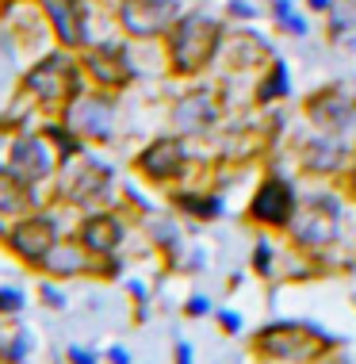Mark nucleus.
<instances>
[{"mask_svg": "<svg viewBox=\"0 0 356 364\" xmlns=\"http://www.w3.org/2000/svg\"><path fill=\"white\" fill-rule=\"evenodd\" d=\"M333 184H338V192L345 196V203H356V157H352V165H349V169H345Z\"/></svg>", "mask_w": 356, "mask_h": 364, "instance_id": "37", "label": "nucleus"}, {"mask_svg": "<svg viewBox=\"0 0 356 364\" xmlns=\"http://www.w3.org/2000/svg\"><path fill=\"white\" fill-rule=\"evenodd\" d=\"M62 223H58V215L50 208H35L27 215H19L4 226V234H0V245H4V253L12 261H19L27 272H38V264L43 257L54 250V242L62 238Z\"/></svg>", "mask_w": 356, "mask_h": 364, "instance_id": "10", "label": "nucleus"}, {"mask_svg": "<svg viewBox=\"0 0 356 364\" xmlns=\"http://www.w3.org/2000/svg\"><path fill=\"white\" fill-rule=\"evenodd\" d=\"M249 272L261 280H280V253H276L269 234H257V242L249 250Z\"/></svg>", "mask_w": 356, "mask_h": 364, "instance_id": "28", "label": "nucleus"}, {"mask_svg": "<svg viewBox=\"0 0 356 364\" xmlns=\"http://www.w3.org/2000/svg\"><path fill=\"white\" fill-rule=\"evenodd\" d=\"M272 43L264 38L261 31H253L249 23H234L226 31V43H222V54L219 62L226 65V73H261L264 65L272 62Z\"/></svg>", "mask_w": 356, "mask_h": 364, "instance_id": "18", "label": "nucleus"}, {"mask_svg": "<svg viewBox=\"0 0 356 364\" xmlns=\"http://www.w3.org/2000/svg\"><path fill=\"white\" fill-rule=\"evenodd\" d=\"M142 230H146L150 250L165 261V269H173V272L180 269L188 245H184V234H180V226H176L173 211H150V215L142 219Z\"/></svg>", "mask_w": 356, "mask_h": 364, "instance_id": "21", "label": "nucleus"}, {"mask_svg": "<svg viewBox=\"0 0 356 364\" xmlns=\"http://www.w3.org/2000/svg\"><path fill=\"white\" fill-rule=\"evenodd\" d=\"M207 314H215L211 295H188L184 299V318H207Z\"/></svg>", "mask_w": 356, "mask_h": 364, "instance_id": "33", "label": "nucleus"}, {"mask_svg": "<svg viewBox=\"0 0 356 364\" xmlns=\"http://www.w3.org/2000/svg\"><path fill=\"white\" fill-rule=\"evenodd\" d=\"M131 215L123 208H115V203H107V208H92V211H81V219L73 223V238L85 245L92 257H115V253H123L126 238H131Z\"/></svg>", "mask_w": 356, "mask_h": 364, "instance_id": "16", "label": "nucleus"}, {"mask_svg": "<svg viewBox=\"0 0 356 364\" xmlns=\"http://www.w3.org/2000/svg\"><path fill=\"white\" fill-rule=\"evenodd\" d=\"M126 295H131V303H134V318H146V303H150V288H146L142 280H126Z\"/></svg>", "mask_w": 356, "mask_h": 364, "instance_id": "34", "label": "nucleus"}, {"mask_svg": "<svg viewBox=\"0 0 356 364\" xmlns=\"http://www.w3.org/2000/svg\"><path fill=\"white\" fill-rule=\"evenodd\" d=\"M333 349H345V341L306 318H272L249 333V353L261 364H314Z\"/></svg>", "mask_w": 356, "mask_h": 364, "instance_id": "2", "label": "nucleus"}, {"mask_svg": "<svg viewBox=\"0 0 356 364\" xmlns=\"http://www.w3.org/2000/svg\"><path fill=\"white\" fill-rule=\"evenodd\" d=\"M104 360L107 364H131V353H126L123 346H107L104 349Z\"/></svg>", "mask_w": 356, "mask_h": 364, "instance_id": "40", "label": "nucleus"}, {"mask_svg": "<svg viewBox=\"0 0 356 364\" xmlns=\"http://www.w3.org/2000/svg\"><path fill=\"white\" fill-rule=\"evenodd\" d=\"M192 165H195V154L188 146L184 134H153L150 142L142 146L134 157H131V173L138 176L142 184H153V188H176L192 176Z\"/></svg>", "mask_w": 356, "mask_h": 364, "instance_id": "7", "label": "nucleus"}, {"mask_svg": "<svg viewBox=\"0 0 356 364\" xmlns=\"http://www.w3.org/2000/svg\"><path fill=\"white\" fill-rule=\"evenodd\" d=\"M100 360H104V353L88 349V346H69L65 349V364H100Z\"/></svg>", "mask_w": 356, "mask_h": 364, "instance_id": "36", "label": "nucleus"}, {"mask_svg": "<svg viewBox=\"0 0 356 364\" xmlns=\"http://www.w3.org/2000/svg\"><path fill=\"white\" fill-rule=\"evenodd\" d=\"M92 269H96V257L85 250L81 242L73 238V234H62V238L54 242V250L43 257V264H38V277H50L58 284L65 280H92Z\"/></svg>", "mask_w": 356, "mask_h": 364, "instance_id": "19", "label": "nucleus"}, {"mask_svg": "<svg viewBox=\"0 0 356 364\" xmlns=\"http://www.w3.org/2000/svg\"><path fill=\"white\" fill-rule=\"evenodd\" d=\"M314 364H356V360H352L345 349H333V353H325V357H318Z\"/></svg>", "mask_w": 356, "mask_h": 364, "instance_id": "41", "label": "nucleus"}, {"mask_svg": "<svg viewBox=\"0 0 356 364\" xmlns=\"http://www.w3.org/2000/svg\"><path fill=\"white\" fill-rule=\"evenodd\" d=\"M27 307V291L19 284H0V318H19Z\"/></svg>", "mask_w": 356, "mask_h": 364, "instance_id": "29", "label": "nucleus"}, {"mask_svg": "<svg viewBox=\"0 0 356 364\" xmlns=\"http://www.w3.org/2000/svg\"><path fill=\"white\" fill-rule=\"evenodd\" d=\"M88 81L81 73V62H77L73 50H43L19 73V85H16V100L38 107L43 115H62V107L81 92Z\"/></svg>", "mask_w": 356, "mask_h": 364, "instance_id": "3", "label": "nucleus"}, {"mask_svg": "<svg viewBox=\"0 0 356 364\" xmlns=\"http://www.w3.org/2000/svg\"><path fill=\"white\" fill-rule=\"evenodd\" d=\"M38 131H43V139L50 142V150L58 154V161H62V165L73 161V157H81V154H88V142L62 119V115H46V119L38 123Z\"/></svg>", "mask_w": 356, "mask_h": 364, "instance_id": "24", "label": "nucleus"}, {"mask_svg": "<svg viewBox=\"0 0 356 364\" xmlns=\"http://www.w3.org/2000/svg\"><path fill=\"white\" fill-rule=\"evenodd\" d=\"M288 96H291V65H288V58L272 54V62L253 77L249 104H253V107H261V112H272V107H276V104H284Z\"/></svg>", "mask_w": 356, "mask_h": 364, "instance_id": "22", "label": "nucleus"}, {"mask_svg": "<svg viewBox=\"0 0 356 364\" xmlns=\"http://www.w3.org/2000/svg\"><path fill=\"white\" fill-rule=\"evenodd\" d=\"M38 12L46 19V31H50L54 46L62 50H81L85 43H92V31H88V0H38Z\"/></svg>", "mask_w": 356, "mask_h": 364, "instance_id": "17", "label": "nucleus"}, {"mask_svg": "<svg viewBox=\"0 0 356 364\" xmlns=\"http://www.w3.org/2000/svg\"><path fill=\"white\" fill-rule=\"evenodd\" d=\"M38 303H43L46 311H65V307H69V299H65L62 284L50 280V277H43V280H38Z\"/></svg>", "mask_w": 356, "mask_h": 364, "instance_id": "30", "label": "nucleus"}, {"mask_svg": "<svg viewBox=\"0 0 356 364\" xmlns=\"http://www.w3.org/2000/svg\"><path fill=\"white\" fill-rule=\"evenodd\" d=\"M356 157V142L341 139V134H322V131H311L303 139H295L291 146V161L299 176H311V181H325L333 184L338 176L352 165Z\"/></svg>", "mask_w": 356, "mask_h": 364, "instance_id": "13", "label": "nucleus"}, {"mask_svg": "<svg viewBox=\"0 0 356 364\" xmlns=\"http://www.w3.org/2000/svg\"><path fill=\"white\" fill-rule=\"evenodd\" d=\"M35 208H46V196L38 188H27V184L0 161V223H12V219H19V215H27Z\"/></svg>", "mask_w": 356, "mask_h": 364, "instance_id": "23", "label": "nucleus"}, {"mask_svg": "<svg viewBox=\"0 0 356 364\" xmlns=\"http://www.w3.org/2000/svg\"><path fill=\"white\" fill-rule=\"evenodd\" d=\"M226 16H211L200 8H184L161 38V58H165V77L169 81H200L219 65L222 43H226Z\"/></svg>", "mask_w": 356, "mask_h": 364, "instance_id": "1", "label": "nucleus"}, {"mask_svg": "<svg viewBox=\"0 0 356 364\" xmlns=\"http://www.w3.org/2000/svg\"><path fill=\"white\" fill-rule=\"evenodd\" d=\"M4 165L27 184V188H38V192H43L46 184H54L58 169H62L58 154L50 150V142L43 139L38 127L35 131L31 127H19L12 134V142H8V150H4Z\"/></svg>", "mask_w": 356, "mask_h": 364, "instance_id": "15", "label": "nucleus"}, {"mask_svg": "<svg viewBox=\"0 0 356 364\" xmlns=\"http://www.w3.org/2000/svg\"><path fill=\"white\" fill-rule=\"evenodd\" d=\"M173 364H195V349H192V341H176L173 346Z\"/></svg>", "mask_w": 356, "mask_h": 364, "instance_id": "38", "label": "nucleus"}, {"mask_svg": "<svg viewBox=\"0 0 356 364\" xmlns=\"http://www.w3.org/2000/svg\"><path fill=\"white\" fill-rule=\"evenodd\" d=\"M215 322H219V333H226V338H237V333H242V314L230 311V307H215Z\"/></svg>", "mask_w": 356, "mask_h": 364, "instance_id": "32", "label": "nucleus"}, {"mask_svg": "<svg viewBox=\"0 0 356 364\" xmlns=\"http://www.w3.org/2000/svg\"><path fill=\"white\" fill-rule=\"evenodd\" d=\"M62 119L73 127L88 146H112L115 142V123H119V96L85 85L81 92L62 107Z\"/></svg>", "mask_w": 356, "mask_h": 364, "instance_id": "11", "label": "nucleus"}, {"mask_svg": "<svg viewBox=\"0 0 356 364\" xmlns=\"http://www.w3.org/2000/svg\"><path fill=\"white\" fill-rule=\"evenodd\" d=\"M180 12V0H112L115 27L131 43H161Z\"/></svg>", "mask_w": 356, "mask_h": 364, "instance_id": "14", "label": "nucleus"}, {"mask_svg": "<svg viewBox=\"0 0 356 364\" xmlns=\"http://www.w3.org/2000/svg\"><path fill=\"white\" fill-rule=\"evenodd\" d=\"M299 112H303V119L311 131L341 134V139H352L356 134V92L341 81L311 88V92L303 96Z\"/></svg>", "mask_w": 356, "mask_h": 364, "instance_id": "12", "label": "nucleus"}, {"mask_svg": "<svg viewBox=\"0 0 356 364\" xmlns=\"http://www.w3.org/2000/svg\"><path fill=\"white\" fill-rule=\"evenodd\" d=\"M19 127H23V115H0V161H4V150Z\"/></svg>", "mask_w": 356, "mask_h": 364, "instance_id": "35", "label": "nucleus"}, {"mask_svg": "<svg viewBox=\"0 0 356 364\" xmlns=\"http://www.w3.org/2000/svg\"><path fill=\"white\" fill-rule=\"evenodd\" d=\"M46 203L69 208V211H92V208L115 203V165L96 157L92 150L73 157V161H65L54 176L50 200Z\"/></svg>", "mask_w": 356, "mask_h": 364, "instance_id": "5", "label": "nucleus"}, {"mask_svg": "<svg viewBox=\"0 0 356 364\" xmlns=\"http://www.w3.org/2000/svg\"><path fill=\"white\" fill-rule=\"evenodd\" d=\"M169 211L184 215L192 223H219L226 215V196L222 188H188V184H176V188H169Z\"/></svg>", "mask_w": 356, "mask_h": 364, "instance_id": "20", "label": "nucleus"}, {"mask_svg": "<svg viewBox=\"0 0 356 364\" xmlns=\"http://www.w3.org/2000/svg\"><path fill=\"white\" fill-rule=\"evenodd\" d=\"M226 119V88L215 81H188L169 100V127L188 142L211 139Z\"/></svg>", "mask_w": 356, "mask_h": 364, "instance_id": "6", "label": "nucleus"}, {"mask_svg": "<svg viewBox=\"0 0 356 364\" xmlns=\"http://www.w3.org/2000/svg\"><path fill=\"white\" fill-rule=\"evenodd\" d=\"M269 16H272V23H276V31H284L288 38H306V35H311L306 8H295V0H272Z\"/></svg>", "mask_w": 356, "mask_h": 364, "instance_id": "26", "label": "nucleus"}, {"mask_svg": "<svg viewBox=\"0 0 356 364\" xmlns=\"http://www.w3.org/2000/svg\"><path fill=\"white\" fill-rule=\"evenodd\" d=\"M222 16L230 19V23H253V19L261 16V8H257L253 0H226Z\"/></svg>", "mask_w": 356, "mask_h": 364, "instance_id": "31", "label": "nucleus"}, {"mask_svg": "<svg viewBox=\"0 0 356 364\" xmlns=\"http://www.w3.org/2000/svg\"><path fill=\"white\" fill-rule=\"evenodd\" d=\"M345 234V196L338 192V184L330 188H311L299 196L291 226L284 230V238L295 253L306 257H322V253L338 250Z\"/></svg>", "mask_w": 356, "mask_h": 364, "instance_id": "4", "label": "nucleus"}, {"mask_svg": "<svg viewBox=\"0 0 356 364\" xmlns=\"http://www.w3.org/2000/svg\"><path fill=\"white\" fill-rule=\"evenodd\" d=\"M31 357V333L19 318H0V364H27Z\"/></svg>", "mask_w": 356, "mask_h": 364, "instance_id": "25", "label": "nucleus"}, {"mask_svg": "<svg viewBox=\"0 0 356 364\" xmlns=\"http://www.w3.org/2000/svg\"><path fill=\"white\" fill-rule=\"evenodd\" d=\"M88 4H107V0H88Z\"/></svg>", "mask_w": 356, "mask_h": 364, "instance_id": "43", "label": "nucleus"}, {"mask_svg": "<svg viewBox=\"0 0 356 364\" xmlns=\"http://www.w3.org/2000/svg\"><path fill=\"white\" fill-rule=\"evenodd\" d=\"M16 4H38V0H0V19H8L16 12Z\"/></svg>", "mask_w": 356, "mask_h": 364, "instance_id": "42", "label": "nucleus"}, {"mask_svg": "<svg viewBox=\"0 0 356 364\" xmlns=\"http://www.w3.org/2000/svg\"><path fill=\"white\" fill-rule=\"evenodd\" d=\"M333 4H338V0H303L306 16H330V12H333Z\"/></svg>", "mask_w": 356, "mask_h": 364, "instance_id": "39", "label": "nucleus"}, {"mask_svg": "<svg viewBox=\"0 0 356 364\" xmlns=\"http://www.w3.org/2000/svg\"><path fill=\"white\" fill-rule=\"evenodd\" d=\"M322 35H325V43L338 46V50H345V46L356 43V19L349 16V8H345L341 0L333 4L330 16H322Z\"/></svg>", "mask_w": 356, "mask_h": 364, "instance_id": "27", "label": "nucleus"}, {"mask_svg": "<svg viewBox=\"0 0 356 364\" xmlns=\"http://www.w3.org/2000/svg\"><path fill=\"white\" fill-rule=\"evenodd\" d=\"M299 184L291 181L284 169H264V176L257 181V188L245 203V226L261 234H284L295 219V208H299Z\"/></svg>", "mask_w": 356, "mask_h": 364, "instance_id": "9", "label": "nucleus"}, {"mask_svg": "<svg viewBox=\"0 0 356 364\" xmlns=\"http://www.w3.org/2000/svg\"><path fill=\"white\" fill-rule=\"evenodd\" d=\"M77 62H81V73L92 88H104V92H131L138 85V62L131 54V38H92L77 50Z\"/></svg>", "mask_w": 356, "mask_h": 364, "instance_id": "8", "label": "nucleus"}]
</instances>
